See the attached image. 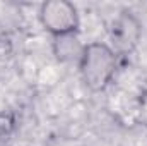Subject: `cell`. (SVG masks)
<instances>
[{"label": "cell", "instance_id": "cell-2", "mask_svg": "<svg viewBox=\"0 0 147 146\" xmlns=\"http://www.w3.org/2000/svg\"><path fill=\"white\" fill-rule=\"evenodd\" d=\"M38 17L41 26L53 38L74 36L80 24L79 10L69 0H48L41 3Z\"/></svg>", "mask_w": 147, "mask_h": 146}, {"label": "cell", "instance_id": "cell-5", "mask_svg": "<svg viewBox=\"0 0 147 146\" xmlns=\"http://www.w3.org/2000/svg\"><path fill=\"white\" fill-rule=\"evenodd\" d=\"M14 132V117L10 113H0V146H7Z\"/></svg>", "mask_w": 147, "mask_h": 146}, {"label": "cell", "instance_id": "cell-1", "mask_svg": "<svg viewBox=\"0 0 147 146\" xmlns=\"http://www.w3.org/2000/svg\"><path fill=\"white\" fill-rule=\"evenodd\" d=\"M118 59L120 57L108 43L92 41L84 45L77 62L82 83L94 93L105 91L116 74Z\"/></svg>", "mask_w": 147, "mask_h": 146}, {"label": "cell", "instance_id": "cell-3", "mask_svg": "<svg viewBox=\"0 0 147 146\" xmlns=\"http://www.w3.org/2000/svg\"><path fill=\"white\" fill-rule=\"evenodd\" d=\"M111 48L116 52L118 57L132 53L142 36V24L139 17L132 10H121L116 17H113L110 28H108Z\"/></svg>", "mask_w": 147, "mask_h": 146}, {"label": "cell", "instance_id": "cell-4", "mask_svg": "<svg viewBox=\"0 0 147 146\" xmlns=\"http://www.w3.org/2000/svg\"><path fill=\"white\" fill-rule=\"evenodd\" d=\"M74 41H77L75 35L74 36H65V38H55V53H57V57L60 60H72L75 57L77 62H79V57H80L84 46L80 50H75Z\"/></svg>", "mask_w": 147, "mask_h": 146}]
</instances>
